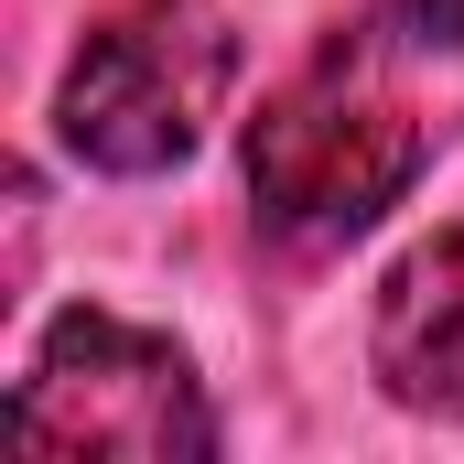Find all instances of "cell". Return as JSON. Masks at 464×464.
Listing matches in <instances>:
<instances>
[{
  "instance_id": "1",
  "label": "cell",
  "mask_w": 464,
  "mask_h": 464,
  "mask_svg": "<svg viewBox=\"0 0 464 464\" xmlns=\"http://www.w3.org/2000/svg\"><path fill=\"white\" fill-rule=\"evenodd\" d=\"M411 33L378 11L356 44H324L270 109L248 119V195H259V227L303 237V248H335V237L378 227L411 173L432 162V119L389 87V54Z\"/></svg>"
},
{
  "instance_id": "3",
  "label": "cell",
  "mask_w": 464,
  "mask_h": 464,
  "mask_svg": "<svg viewBox=\"0 0 464 464\" xmlns=\"http://www.w3.org/2000/svg\"><path fill=\"white\" fill-rule=\"evenodd\" d=\"M237 87V33L206 0H140L87 33V54L65 65L54 130L87 173H173L195 162V140L217 130Z\"/></svg>"
},
{
  "instance_id": "5",
  "label": "cell",
  "mask_w": 464,
  "mask_h": 464,
  "mask_svg": "<svg viewBox=\"0 0 464 464\" xmlns=\"http://www.w3.org/2000/svg\"><path fill=\"white\" fill-rule=\"evenodd\" d=\"M389 22H400L421 54H432V44L454 54V44H464V0H389Z\"/></svg>"
},
{
  "instance_id": "4",
  "label": "cell",
  "mask_w": 464,
  "mask_h": 464,
  "mask_svg": "<svg viewBox=\"0 0 464 464\" xmlns=\"http://www.w3.org/2000/svg\"><path fill=\"white\" fill-rule=\"evenodd\" d=\"M378 378L411 411H454L464 421V217L432 227L389 281H378Z\"/></svg>"
},
{
  "instance_id": "2",
  "label": "cell",
  "mask_w": 464,
  "mask_h": 464,
  "mask_svg": "<svg viewBox=\"0 0 464 464\" xmlns=\"http://www.w3.org/2000/svg\"><path fill=\"white\" fill-rule=\"evenodd\" d=\"M11 432L33 454H98V464H206L217 454V421H206V389H195V356L130 314H54L44 346L11 389Z\"/></svg>"
}]
</instances>
